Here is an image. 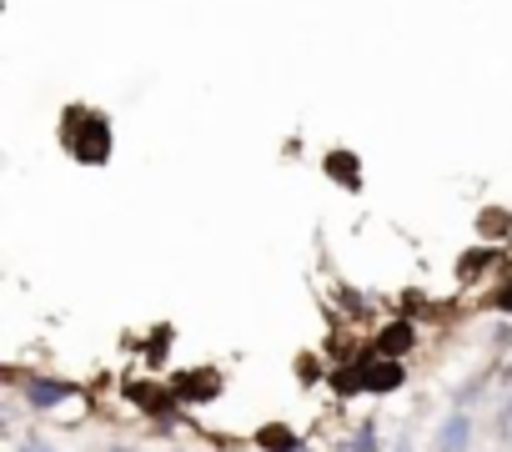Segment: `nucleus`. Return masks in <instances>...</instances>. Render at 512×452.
I'll use <instances>...</instances> for the list:
<instances>
[{
	"label": "nucleus",
	"instance_id": "7",
	"mask_svg": "<svg viewBox=\"0 0 512 452\" xmlns=\"http://www.w3.org/2000/svg\"><path fill=\"white\" fill-rule=\"evenodd\" d=\"M352 452H377V432H372V427H362V432L352 437Z\"/></svg>",
	"mask_w": 512,
	"mask_h": 452
},
{
	"label": "nucleus",
	"instance_id": "10",
	"mask_svg": "<svg viewBox=\"0 0 512 452\" xmlns=\"http://www.w3.org/2000/svg\"><path fill=\"white\" fill-rule=\"evenodd\" d=\"M397 452H412V442H402V447H397Z\"/></svg>",
	"mask_w": 512,
	"mask_h": 452
},
{
	"label": "nucleus",
	"instance_id": "1",
	"mask_svg": "<svg viewBox=\"0 0 512 452\" xmlns=\"http://www.w3.org/2000/svg\"><path fill=\"white\" fill-rule=\"evenodd\" d=\"M106 146H111V131L101 116H81V131H71V151L81 161H106Z\"/></svg>",
	"mask_w": 512,
	"mask_h": 452
},
{
	"label": "nucleus",
	"instance_id": "2",
	"mask_svg": "<svg viewBox=\"0 0 512 452\" xmlns=\"http://www.w3.org/2000/svg\"><path fill=\"white\" fill-rule=\"evenodd\" d=\"M76 392H81L76 382H61V377H36V382L26 387V402L46 412V407H61V402H71Z\"/></svg>",
	"mask_w": 512,
	"mask_h": 452
},
{
	"label": "nucleus",
	"instance_id": "6",
	"mask_svg": "<svg viewBox=\"0 0 512 452\" xmlns=\"http://www.w3.org/2000/svg\"><path fill=\"white\" fill-rule=\"evenodd\" d=\"M176 397H181V402H206V397H216V372H191V377H181V382H176Z\"/></svg>",
	"mask_w": 512,
	"mask_h": 452
},
{
	"label": "nucleus",
	"instance_id": "11",
	"mask_svg": "<svg viewBox=\"0 0 512 452\" xmlns=\"http://www.w3.org/2000/svg\"><path fill=\"white\" fill-rule=\"evenodd\" d=\"M111 452H136V447H111Z\"/></svg>",
	"mask_w": 512,
	"mask_h": 452
},
{
	"label": "nucleus",
	"instance_id": "8",
	"mask_svg": "<svg viewBox=\"0 0 512 452\" xmlns=\"http://www.w3.org/2000/svg\"><path fill=\"white\" fill-rule=\"evenodd\" d=\"M21 452H56V447H51V442H41V437H26V442H21Z\"/></svg>",
	"mask_w": 512,
	"mask_h": 452
},
{
	"label": "nucleus",
	"instance_id": "3",
	"mask_svg": "<svg viewBox=\"0 0 512 452\" xmlns=\"http://www.w3.org/2000/svg\"><path fill=\"white\" fill-rule=\"evenodd\" d=\"M467 447H472V417L467 412H452L437 427V452H467Z\"/></svg>",
	"mask_w": 512,
	"mask_h": 452
},
{
	"label": "nucleus",
	"instance_id": "9",
	"mask_svg": "<svg viewBox=\"0 0 512 452\" xmlns=\"http://www.w3.org/2000/svg\"><path fill=\"white\" fill-rule=\"evenodd\" d=\"M497 307H502V312H512V287H507V292L497 297Z\"/></svg>",
	"mask_w": 512,
	"mask_h": 452
},
{
	"label": "nucleus",
	"instance_id": "5",
	"mask_svg": "<svg viewBox=\"0 0 512 452\" xmlns=\"http://www.w3.org/2000/svg\"><path fill=\"white\" fill-rule=\"evenodd\" d=\"M407 347H412V327H407V322H392V327L377 337V357H387V362H397Z\"/></svg>",
	"mask_w": 512,
	"mask_h": 452
},
{
	"label": "nucleus",
	"instance_id": "4",
	"mask_svg": "<svg viewBox=\"0 0 512 452\" xmlns=\"http://www.w3.org/2000/svg\"><path fill=\"white\" fill-rule=\"evenodd\" d=\"M392 387H402V362L377 357L362 367V392H392Z\"/></svg>",
	"mask_w": 512,
	"mask_h": 452
}]
</instances>
